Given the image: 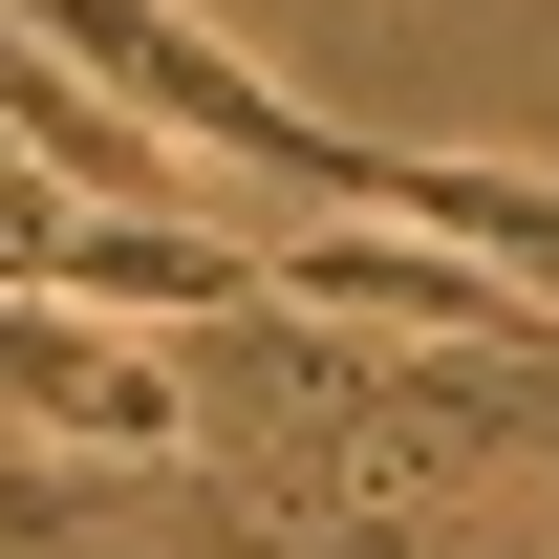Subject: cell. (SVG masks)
Segmentation results:
<instances>
[{"mask_svg":"<svg viewBox=\"0 0 559 559\" xmlns=\"http://www.w3.org/2000/svg\"><path fill=\"white\" fill-rule=\"evenodd\" d=\"M0 409L86 430V452H194V409H173V366H151V345H108L86 301H0Z\"/></svg>","mask_w":559,"mask_h":559,"instance_id":"7a4b0ae2","label":"cell"},{"mask_svg":"<svg viewBox=\"0 0 559 559\" xmlns=\"http://www.w3.org/2000/svg\"><path fill=\"white\" fill-rule=\"evenodd\" d=\"M22 44H66L130 130H173V151H215V173H280V194L323 215V237H388V194H409V151L388 130H323L280 66H237L194 0H0Z\"/></svg>","mask_w":559,"mask_h":559,"instance_id":"6da1fadb","label":"cell"}]
</instances>
